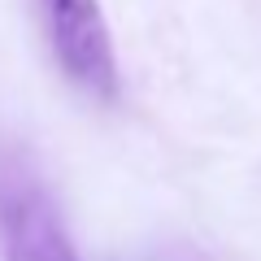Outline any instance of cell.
Listing matches in <instances>:
<instances>
[{
	"mask_svg": "<svg viewBox=\"0 0 261 261\" xmlns=\"http://www.w3.org/2000/svg\"><path fill=\"white\" fill-rule=\"evenodd\" d=\"M0 261H79L35 152L0 135Z\"/></svg>",
	"mask_w": 261,
	"mask_h": 261,
	"instance_id": "6da1fadb",
	"label": "cell"
},
{
	"mask_svg": "<svg viewBox=\"0 0 261 261\" xmlns=\"http://www.w3.org/2000/svg\"><path fill=\"white\" fill-rule=\"evenodd\" d=\"M44 39L61 74L96 100L118 96V57L100 0H35Z\"/></svg>",
	"mask_w": 261,
	"mask_h": 261,
	"instance_id": "7a4b0ae2",
	"label": "cell"
}]
</instances>
